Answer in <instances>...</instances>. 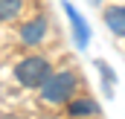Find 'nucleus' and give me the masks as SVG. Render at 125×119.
Listing matches in <instances>:
<instances>
[{
  "mask_svg": "<svg viewBox=\"0 0 125 119\" xmlns=\"http://www.w3.org/2000/svg\"><path fill=\"white\" fill-rule=\"evenodd\" d=\"M76 84H79V79H76L73 70L52 73V76L41 84V99L50 102V105H61V102H67V99L76 93Z\"/></svg>",
  "mask_w": 125,
  "mask_h": 119,
  "instance_id": "1",
  "label": "nucleus"
},
{
  "mask_svg": "<svg viewBox=\"0 0 125 119\" xmlns=\"http://www.w3.org/2000/svg\"><path fill=\"white\" fill-rule=\"evenodd\" d=\"M50 76H52V67H50V61L41 58V55H29V58H23L15 67V79L23 87H41Z\"/></svg>",
  "mask_w": 125,
  "mask_h": 119,
  "instance_id": "2",
  "label": "nucleus"
},
{
  "mask_svg": "<svg viewBox=\"0 0 125 119\" xmlns=\"http://www.w3.org/2000/svg\"><path fill=\"white\" fill-rule=\"evenodd\" d=\"M44 35H47V20H44V18H35V20H29V23H23V26H21V41H23V44H29V47L41 44V41H44Z\"/></svg>",
  "mask_w": 125,
  "mask_h": 119,
  "instance_id": "3",
  "label": "nucleus"
},
{
  "mask_svg": "<svg viewBox=\"0 0 125 119\" xmlns=\"http://www.w3.org/2000/svg\"><path fill=\"white\" fill-rule=\"evenodd\" d=\"M105 26L114 32V35L125 38V6H111V9H105Z\"/></svg>",
  "mask_w": 125,
  "mask_h": 119,
  "instance_id": "4",
  "label": "nucleus"
},
{
  "mask_svg": "<svg viewBox=\"0 0 125 119\" xmlns=\"http://www.w3.org/2000/svg\"><path fill=\"white\" fill-rule=\"evenodd\" d=\"M64 9H67V18L73 20V29H76V44H79V47H87V41H90V29H87V23L82 20V15H79L70 3H64Z\"/></svg>",
  "mask_w": 125,
  "mask_h": 119,
  "instance_id": "5",
  "label": "nucleus"
},
{
  "mask_svg": "<svg viewBox=\"0 0 125 119\" xmlns=\"http://www.w3.org/2000/svg\"><path fill=\"white\" fill-rule=\"evenodd\" d=\"M21 9H23V0H0V23L18 18Z\"/></svg>",
  "mask_w": 125,
  "mask_h": 119,
  "instance_id": "6",
  "label": "nucleus"
},
{
  "mask_svg": "<svg viewBox=\"0 0 125 119\" xmlns=\"http://www.w3.org/2000/svg\"><path fill=\"white\" fill-rule=\"evenodd\" d=\"M87 113H99L96 102H90V99H79V102H70V116H87Z\"/></svg>",
  "mask_w": 125,
  "mask_h": 119,
  "instance_id": "7",
  "label": "nucleus"
}]
</instances>
